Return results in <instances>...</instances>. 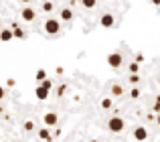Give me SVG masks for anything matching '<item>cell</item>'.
<instances>
[{
    "label": "cell",
    "mask_w": 160,
    "mask_h": 142,
    "mask_svg": "<svg viewBox=\"0 0 160 142\" xmlns=\"http://www.w3.org/2000/svg\"><path fill=\"white\" fill-rule=\"evenodd\" d=\"M51 89H53V81H51V79H45L43 83H39L37 89H35L37 99H39V102H45V99L49 98V94H51Z\"/></svg>",
    "instance_id": "6da1fadb"
},
{
    "label": "cell",
    "mask_w": 160,
    "mask_h": 142,
    "mask_svg": "<svg viewBox=\"0 0 160 142\" xmlns=\"http://www.w3.org/2000/svg\"><path fill=\"white\" fill-rule=\"evenodd\" d=\"M45 33L51 35V37L59 35V33H61V20L59 18H47L45 20Z\"/></svg>",
    "instance_id": "7a4b0ae2"
},
{
    "label": "cell",
    "mask_w": 160,
    "mask_h": 142,
    "mask_svg": "<svg viewBox=\"0 0 160 142\" xmlns=\"http://www.w3.org/2000/svg\"><path fill=\"white\" fill-rule=\"evenodd\" d=\"M126 128V120L120 118V116H113V118H109L108 122V130L113 132V134H118V132H122Z\"/></svg>",
    "instance_id": "3957f363"
},
{
    "label": "cell",
    "mask_w": 160,
    "mask_h": 142,
    "mask_svg": "<svg viewBox=\"0 0 160 142\" xmlns=\"http://www.w3.org/2000/svg\"><path fill=\"white\" fill-rule=\"evenodd\" d=\"M122 63H124V57H122L120 51H116V53H112V55H108V65H109V67L118 69V67H122Z\"/></svg>",
    "instance_id": "277c9868"
},
{
    "label": "cell",
    "mask_w": 160,
    "mask_h": 142,
    "mask_svg": "<svg viewBox=\"0 0 160 142\" xmlns=\"http://www.w3.org/2000/svg\"><path fill=\"white\" fill-rule=\"evenodd\" d=\"M20 18H22V20H27V23H32V20L37 18V12H35V8H31V6H24L22 10H20Z\"/></svg>",
    "instance_id": "5b68a950"
},
{
    "label": "cell",
    "mask_w": 160,
    "mask_h": 142,
    "mask_svg": "<svg viewBox=\"0 0 160 142\" xmlns=\"http://www.w3.org/2000/svg\"><path fill=\"white\" fill-rule=\"evenodd\" d=\"M43 122H45V128L57 126V122H59V116L55 114V112H47V114L43 116Z\"/></svg>",
    "instance_id": "8992f818"
},
{
    "label": "cell",
    "mask_w": 160,
    "mask_h": 142,
    "mask_svg": "<svg viewBox=\"0 0 160 142\" xmlns=\"http://www.w3.org/2000/svg\"><path fill=\"white\" fill-rule=\"evenodd\" d=\"M99 24H102L103 28H112L113 24H116V16L106 12V14H102V18H99Z\"/></svg>",
    "instance_id": "52a82bcc"
},
{
    "label": "cell",
    "mask_w": 160,
    "mask_h": 142,
    "mask_svg": "<svg viewBox=\"0 0 160 142\" xmlns=\"http://www.w3.org/2000/svg\"><path fill=\"white\" fill-rule=\"evenodd\" d=\"M134 138H136L138 142H144L146 138H148V130H146L144 126H136L134 128Z\"/></svg>",
    "instance_id": "ba28073f"
},
{
    "label": "cell",
    "mask_w": 160,
    "mask_h": 142,
    "mask_svg": "<svg viewBox=\"0 0 160 142\" xmlns=\"http://www.w3.org/2000/svg\"><path fill=\"white\" fill-rule=\"evenodd\" d=\"M12 39H14L12 28H2V31H0V41H4V43H6V41H12Z\"/></svg>",
    "instance_id": "9c48e42d"
},
{
    "label": "cell",
    "mask_w": 160,
    "mask_h": 142,
    "mask_svg": "<svg viewBox=\"0 0 160 142\" xmlns=\"http://www.w3.org/2000/svg\"><path fill=\"white\" fill-rule=\"evenodd\" d=\"M61 20L63 23H71V20H73V10H71V8H63L61 10Z\"/></svg>",
    "instance_id": "30bf717a"
},
{
    "label": "cell",
    "mask_w": 160,
    "mask_h": 142,
    "mask_svg": "<svg viewBox=\"0 0 160 142\" xmlns=\"http://www.w3.org/2000/svg\"><path fill=\"white\" fill-rule=\"evenodd\" d=\"M39 138L45 140V142H51V140H53L51 130H49V128H41V130H39Z\"/></svg>",
    "instance_id": "8fae6325"
},
{
    "label": "cell",
    "mask_w": 160,
    "mask_h": 142,
    "mask_svg": "<svg viewBox=\"0 0 160 142\" xmlns=\"http://www.w3.org/2000/svg\"><path fill=\"white\" fill-rule=\"evenodd\" d=\"M112 95H113V98H120V95H124V85H120V83H113V85H112Z\"/></svg>",
    "instance_id": "7c38bea8"
},
{
    "label": "cell",
    "mask_w": 160,
    "mask_h": 142,
    "mask_svg": "<svg viewBox=\"0 0 160 142\" xmlns=\"http://www.w3.org/2000/svg\"><path fill=\"white\" fill-rule=\"evenodd\" d=\"M12 33H14V39H24V37H27V35H24V31H22V28H18V24H16V23H12Z\"/></svg>",
    "instance_id": "4fadbf2b"
},
{
    "label": "cell",
    "mask_w": 160,
    "mask_h": 142,
    "mask_svg": "<svg viewBox=\"0 0 160 142\" xmlns=\"http://www.w3.org/2000/svg\"><path fill=\"white\" fill-rule=\"evenodd\" d=\"M35 77H37V81H39V83H43L45 79H49V77H47V71H45V69H37V75H35Z\"/></svg>",
    "instance_id": "5bb4252c"
},
{
    "label": "cell",
    "mask_w": 160,
    "mask_h": 142,
    "mask_svg": "<svg viewBox=\"0 0 160 142\" xmlns=\"http://www.w3.org/2000/svg\"><path fill=\"white\" fill-rule=\"evenodd\" d=\"M53 8H55V4L51 0H45L43 2V12H53Z\"/></svg>",
    "instance_id": "9a60e30c"
},
{
    "label": "cell",
    "mask_w": 160,
    "mask_h": 142,
    "mask_svg": "<svg viewBox=\"0 0 160 142\" xmlns=\"http://www.w3.org/2000/svg\"><path fill=\"white\" fill-rule=\"evenodd\" d=\"M128 71H130L132 75H138V71H140V65L134 61V63H130V65H128Z\"/></svg>",
    "instance_id": "2e32d148"
},
{
    "label": "cell",
    "mask_w": 160,
    "mask_h": 142,
    "mask_svg": "<svg viewBox=\"0 0 160 142\" xmlns=\"http://www.w3.org/2000/svg\"><path fill=\"white\" fill-rule=\"evenodd\" d=\"M112 106H113L112 98H103V99H102V110H109Z\"/></svg>",
    "instance_id": "e0dca14e"
},
{
    "label": "cell",
    "mask_w": 160,
    "mask_h": 142,
    "mask_svg": "<svg viewBox=\"0 0 160 142\" xmlns=\"http://www.w3.org/2000/svg\"><path fill=\"white\" fill-rule=\"evenodd\" d=\"M22 128H24V132H32L35 130V122H32V120H27V122L22 124Z\"/></svg>",
    "instance_id": "ac0fdd59"
},
{
    "label": "cell",
    "mask_w": 160,
    "mask_h": 142,
    "mask_svg": "<svg viewBox=\"0 0 160 142\" xmlns=\"http://www.w3.org/2000/svg\"><path fill=\"white\" fill-rule=\"evenodd\" d=\"M130 98H132V99L140 98V87H132V89H130Z\"/></svg>",
    "instance_id": "d6986e66"
},
{
    "label": "cell",
    "mask_w": 160,
    "mask_h": 142,
    "mask_svg": "<svg viewBox=\"0 0 160 142\" xmlns=\"http://www.w3.org/2000/svg\"><path fill=\"white\" fill-rule=\"evenodd\" d=\"M81 4L85 8H95V4H98V0H81Z\"/></svg>",
    "instance_id": "ffe728a7"
},
{
    "label": "cell",
    "mask_w": 160,
    "mask_h": 142,
    "mask_svg": "<svg viewBox=\"0 0 160 142\" xmlns=\"http://www.w3.org/2000/svg\"><path fill=\"white\" fill-rule=\"evenodd\" d=\"M65 91H67V85H59L57 87V95H59V98H63V95H65Z\"/></svg>",
    "instance_id": "44dd1931"
},
{
    "label": "cell",
    "mask_w": 160,
    "mask_h": 142,
    "mask_svg": "<svg viewBox=\"0 0 160 142\" xmlns=\"http://www.w3.org/2000/svg\"><path fill=\"white\" fill-rule=\"evenodd\" d=\"M154 112H158V114H160V95L156 98V102H154Z\"/></svg>",
    "instance_id": "7402d4cb"
},
{
    "label": "cell",
    "mask_w": 160,
    "mask_h": 142,
    "mask_svg": "<svg viewBox=\"0 0 160 142\" xmlns=\"http://www.w3.org/2000/svg\"><path fill=\"white\" fill-rule=\"evenodd\" d=\"M140 81V77H138V75H130V83H138Z\"/></svg>",
    "instance_id": "603a6c76"
},
{
    "label": "cell",
    "mask_w": 160,
    "mask_h": 142,
    "mask_svg": "<svg viewBox=\"0 0 160 142\" xmlns=\"http://www.w3.org/2000/svg\"><path fill=\"white\" fill-rule=\"evenodd\" d=\"M4 95H6V89H4V87L0 85V102H2V99H4Z\"/></svg>",
    "instance_id": "cb8c5ba5"
},
{
    "label": "cell",
    "mask_w": 160,
    "mask_h": 142,
    "mask_svg": "<svg viewBox=\"0 0 160 142\" xmlns=\"http://www.w3.org/2000/svg\"><path fill=\"white\" fill-rule=\"evenodd\" d=\"M14 83H16V81H14L12 77H10V79H6V85H8V87H14Z\"/></svg>",
    "instance_id": "d4e9b609"
},
{
    "label": "cell",
    "mask_w": 160,
    "mask_h": 142,
    "mask_svg": "<svg viewBox=\"0 0 160 142\" xmlns=\"http://www.w3.org/2000/svg\"><path fill=\"white\" fill-rule=\"evenodd\" d=\"M142 61H144V55H136V63H138V65H140V63H142Z\"/></svg>",
    "instance_id": "484cf974"
},
{
    "label": "cell",
    "mask_w": 160,
    "mask_h": 142,
    "mask_svg": "<svg viewBox=\"0 0 160 142\" xmlns=\"http://www.w3.org/2000/svg\"><path fill=\"white\" fill-rule=\"evenodd\" d=\"M152 4L154 6H160V0H152Z\"/></svg>",
    "instance_id": "4316f807"
},
{
    "label": "cell",
    "mask_w": 160,
    "mask_h": 142,
    "mask_svg": "<svg viewBox=\"0 0 160 142\" xmlns=\"http://www.w3.org/2000/svg\"><path fill=\"white\" fill-rule=\"evenodd\" d=\"M20 2H24V4H28V2H31V0H20Z\"/></svg>",
    "instance_id": "83f0119b"
},
{
    "label": "cell",
    "mask_w": 160,
    "mask_h": 142,
    "mask_svg": "<svg viewBox=\"0 0 160 142\" xmlns=\"http://www.w3.org/2000/svg\"><path fill=\"white\" fill-rule=\"evenodd\" d=\"M0 112H4V106H2V104H0Z\"/></svg>",
    "instance_id": "f1b7e54d"
},
{
    "label": "cell",
    "mask_w": 160,
    "mask_h": 142,
    "mask_svg": "<svg viewBox=\"0 0 160 142\" xmlns=\"http://www.w3.org/2000/svg\"><path fill=\"white\" fill-rule=\"evenodd\" d=\"M156 122H158V126H160V114H158V120H156Z\"/></svg>",
    "instance_id": "f546056e"
},
{
    "label": "cell",
    "mask_w": 160,
    "mask_h": 142,
    "mask_svg": "<svg viewBox=\"0 0 160 142\" xmlns=\"http://www.w3.org/2000/svg\"><path fill=\"white\" fill-rule=\"evenodd\" d=\"M0 31H2V20H0Z\"/></svg>",
    "instance_id": "4dcf8cb0"
},
{
    "label": "cell",
    "mask_w": 160,
    "mask_h": 142,
    "mask_svg": "<svg viewBox=\"0 0 160 142\" xmlns=\"http://www.w3.org/2000/svg\"><path fill=\"white\" fill-rule=\"evenodd\" d=\"M91 142H99V140H91Z\"/></svg>",
    "instance_id": "1f68e13d"
},
{
    "label": "cell",
    "mask_w": 160,
    "mask_h": 142,
    "mask_svg": "<svg viewBox=\"0 0 160 142\" xmlns=\"http://www.w3.org/2000/svg\"><path fill=\"white\" fill-rule=\"evenodd\" d=\"M158 85H160V77H158Z\"/></svg>",
    "instance_id": "d6a6232c"
}]
</instances>
